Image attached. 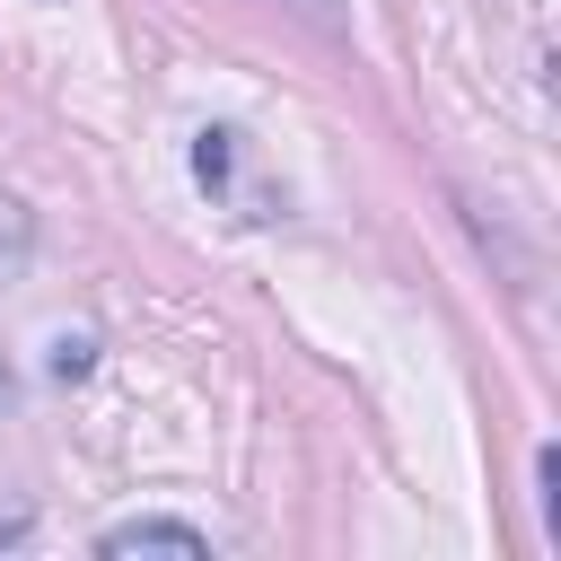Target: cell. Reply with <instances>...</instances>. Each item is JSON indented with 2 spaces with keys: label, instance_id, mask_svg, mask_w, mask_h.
<instances>
[{
  "label": "cell",
  "instance_id": "1",
  "mask_svg": "<svg viewBox=\"0 0 561 561\" xmlns=\"http://www.w3.org/2000/svg\"><path fill=\"white\" fill-rule=\"evenodd\" d=\"M96 552H210V535L184 526V517H123V526L96 535Z\"/></svg>",
  "mask_w": 561,
  "mask_h": 561
},
{
  "label": "cell",
  "instance_id": "6",
  "mask_svg": "<svg viewBox=\"0 0 561 561\" xmlns=\"http://www.w3.org/2000/svg\"><path fill=\"white\" fill-rule=\"evenodd\" d=\"M18 535H26V517H0V543H18Z\"/></svg>",
  "mask_w": 561,
  "mask_h": 561
},
{
  "label": "cell",
  "instance_id": "4",
  "mask_svg": "<svg viewBox=\"0 0 561 561\" xmlns=\"http://www.w3.org/2000/svg\"><path fill=\"white\" fill-rule=\"evenodd\" d=\"M535 491H543V535L561 543V447H535Z\"/></svg>",
  "mask_w": 561,
  "mask_h": 561
},
{
  "label": "cell",
  "instance_id": "3",
  "mask_svg": "<svg viewBox=\"0 0 561 561\" xmlns=\"http://www.w3.org/2000/svg\"><path fill=\"white\" fill-rule=\"evenodd\" d=\"M26 254H35V210L0 193V280H18V272H26Z\"/></svg>",
  "mask_w": 561,
  "mask_h": 561
},
{
  "label": "cell",
  "instance_id": "5",
  "mask_svg": "<svg viewBox=\"0 0 561 561\" xmlns=\"http://www.w3.org/2000/svg\"><path fill=\"white\" fill-rule=\"evenodd\" d=\"M88 368H96V333H61V342H53V377H61V386H79Z\"/></svg>",
  "mask_w": 561,
  "mask_h": 561
},
{
  "label": "cell",
  "instance_id": "2",
  "mask_svg": "<svg viewBox=\"0 0 561 561\" xmlns=\"http://www.w3.org/2000/svg\"><path fill=\"white\" fill-rule=\"evenodd\" d=\"M193 184H202V193H228V184H237V131H228V123H202V131H193Z\"/></svg>",
  "mask_w": 561,
  "mask_h": 561
},
{
  "label": "cell",
  "instance_id": "7",
  "mask_svg": "<svg viewBox=\"0 0 561 561\" xmlns=\"http://www.w3.org/2000/svg\"><path fill=\"white\" fill-rule=\"evenodd\" d=\"M9 394H18V377H9V359H0V412H9Z\"/></svg>",
  "mask_w": 561,
  "mask_h": 561
}]
</instances>
